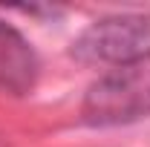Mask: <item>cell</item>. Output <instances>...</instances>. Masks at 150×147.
I'll return each mask as SVG.
<instances>
[{
  "mask_svg": "<svg viewBox=\"0 0 150 147\" xmlns=\"http://www.w3.org/2000/svg\"><path fill=\"white\" fill-rule=\"evenodd\" d=\"M72 55L84 64H107L115 69L150 61V15H112L95 20L72 43Z\"/></svg>",
  "mask_w": 150,
  "mask_h": 147,
  "instance_id": "1",
  "label": "cell"
},
{
  "mask_svg": "<svg viewBox=\"0 0 150 147\" xmlns=\"http://www.w3.org/2000/svg\"><path fill=\"white\" fill-rule=\"evenodd\" d=\"M150 112V72L144 66H127L98 78L84 98L87 124H121Z\"/></svg>",
  "mask_w": 150,
  "mask_h": 147,
  "instance_id": "2",
  "label": "cell"
},
{
  "mask_svg": "<svg viewBox=\"0 0 150 147\" xmlns=\"http://www.w3.org/2000/svg\"><path fill=\"white\" fill-rule=\"evenodd\" d=\"M38 58L29 40L15 26L0 20V87L15 95H26L35 87Z\"/></svg>",
  "mask_w": 150,
  "mask_h": 147,
  "instance_id": "3",
  "label": "cell"
}]
</instances>
